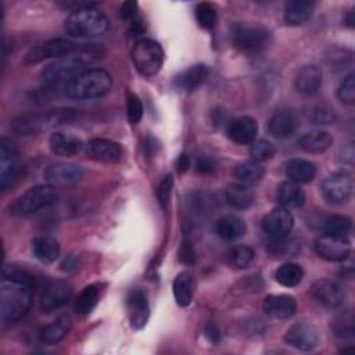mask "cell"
<instances>
[{"label":"cell","instance_id":"cell-1","mask_svg":"<svg viewBox=\"0 0 355 355\" xmlns=\"http://www.w3.org/2000/svg\"><path fill=\"white\" fill-rule=\"evenodd\" d=\"M33 277L21 269L4 268L0 286V320L3 324L24 318L32 305Z\"/></svg>","mask_w":355,"mask_h":355},{"label":"cell","instance_id":"cell-2","mask_svg":"<svg viewBox=\"0 0 355 355\" xmlns=\"http://www.w3.org/2000/svg\"><path fill=\"white\" fill-rule=\"evenodd\" d=\"M112 86L111 75L101 68H89L64 85V93L72 100H93L105 96Z\"/></svg>","mask_w":355,"mask_h":355},{"label":"cell","instance_id":"cell-3","mask_svg":"<svg viewBox=\"0 0 355 355\" xmlns=\"http://www.w3.org/2000/svg\"><path fill=\"white\" fill-rule=\"evenodd\" d=\"M94 55L96 54L87 49L72 51L44 65L40 75L47 83H58L62 80L68 82L78 73L89 69V65H92L96 58Z\"/></svg>","mask_w":355,"mask_h":355},{"label":"cell","instance_id":"cell-4","mask_svg":"<svg viewBox=\"0 0 355 355\" xmlns=\"http://www.w3.org/2000/svg\"><path fill=\"white\" fill-rule=\"evenodd\" d=\"M64 28L73 37L92 39L104 35L110 28V22L96 6H92L72 11L67 17Z\"/></svg>","mask_w":355,"mask_h":355},{"label":"cell","instance_id":"cell-5","mask_svg":"<svg viewBox=\"0 0 355 355\" xmlns=\"http://www.w3.org/2000/svg\"><path fill=\"white\" fill-rule=\"evenodd\" d=\"M73 118H75V112L73 110H69V108L24 114L12 121L11 129L19 136H31V135H37L43 130H47L55 125L68 122Z\"/></svg>","mask_w":355,"mask_h":355},{"label":"cell","instance_id":"cell-6","mask_svg":"<svg viewBox=\"0 0 355 355\" xmlns=\"http://www.w3.org/2000/svg\"><path fill=\"white\" fill-rule=\"evenodd\" d=\"M232 44L241 53L257 54L263 51L272 42L270 32L261 26L245 22H236L229 29Z\"/></svg>","mask_w":355,"mask_h":355},{"label":"cell","instance_id":"cell-7","mask_svg":"<svg viewBox=\"0 0 355 355\" xmlns=\"http://www.w3.org/2000/svg\"><path fill=\"white\" fill-rule=\"evenodd\" d=\"M57 200V193L50 184H37L22 193L10 207L15 216H28L39 209L49 207Z\"/></svg>","mask_w":355,"mask_h":355},{"label":"cell","instance_id":"cell-8","mask_svg":"<svg viewBox=\"0 0 355 355\" xmlns=\"http://www.w3.org/2000/svg\"><path fill=\"white\" fill-rule=\"evenodd\" d=\"M132 60L143 76L158 73L164 62V50L161 44L153 39H140L132 50Z\"/></svg>","mask_w":355,"mask_h":355},{"label":"cell","instance_id":"cell-9","mask_svg":"<svg viewBox=\"0 0 355 355\" xmlns=\"http://www.w3.org/2000/svg\"><path fill=\"white\" fill-rule=\"evenodd\" d=\"M354 190V180L347 171H338L327 178L320 184V193L329 204H343L349 200Z\"/></svg>","mask_w":355,"mask_h":355},{"label":"cell","instance_id":"cell-10","mask_svg":"<svg viewBox=\"0 0 355 355\" xmlns=\"http://www.w3.org/2000/svg\"><path fill=\"white\" fill-rule=\"evenodd\" d=\"M44 182L51 187H69L79 183L83 178V169L75 164L57 162L49 165L43 172Z\"/></svg>","mask_w":355,"mask_h":355},{"label":"cell","instance_id":"cell-11","mask_svg":"<svg viewBox=\"0 0 355 355\" xmlns=\"http://www.w3.org/2000/svg\"><path fill=\"white\" fill-rule=\"evenodd\" d=\"M284 341L297 349L311 351L319 343L318 327L306 320L297 322L287 329L284 334Z\"/></svg>","mask_w":355,"mask_h":355},{"label":"cell","instance_id":"cell-12","mask_svg":"<svg viewBox=\"0 0 355 355\" xmlns=\"http://www.w3.org/2000/svg\"><path fill=\"white\" fill-rule=\"evenodd\" d=\"M311 295L320 305L334 309L344 304L345 290L344 287L331 279H320L311 287Z\"/></svg>","mask_w":355,"mask_h":355},{"label":"cell","instance_id":"cell-13","mask_svg":"<svg viewBox=\"0 0 355 355\" xmlns=\"http://www.w3.org/2000/svg\"><path fill=\"white\" fill-rule=\"evenodd\" d=\"M126 313L135 330H140L146 326L150 318V304L146 290L133 288L129 291L126 297Z\"/></svg>","mask_w":355,"mask_h":355},{"label":"cell","instance_id":"cell-14","mask_svg":"<svg viewBox=\"0 0 355 355\" xmlns=\"http://www.w3.org/2000/svg\"><path fill=\"white\" fill-rule=\"evenodd\" d=\"M73 288L67 280H54L49 283L40 295V308L44 312H53L64 306L72 298Z\"/></svg>","mask_w":355,"mask_h":355},{"label":"cell","instance_id":"cell-15","mask_svg":"<svg viewBox=\"0 0 355 355\" xmlns=\"http://www.w3.org/2000/svg\"><path fill=\"white\" fill-rule=\"evenodd\" d=\"M83 151L87 158L104 164H116L122 158L121 146L108 139H92L85 144Z\"/></svg>","mask_w":355,"mask_h":355},{"label":"cell","instance_id":"cell-16","mask_svg":"<svg viewBox=\"0 0 355 355\" xmlns=\"http://www.w3.org/2000/svg\"><path fill=\"white\" fill-rule=\"evenodd\" d=\"M261 226L269 239L284 237L291 232L294 226V218L288 209L277 207L263 216Z\"/></svg>","mask_w":355,"mask_h":355},{"label":"cell","instance_id":"cell-17","mask_svg":"<svg viewBox=\"0 0 355 355\" xmlns=\"http://www.w3.org/2000/svg\"><path fill=\"white\" fill-rule=\"evenodd\" d=\"M315 251L320 258L326 261L340 262V261H345L349 257L351 244L347 239H338V237L323 234L316 239Z\"/></svg>","mask_w":355,"mask_h":355},{"label":"cell","instance_id":"cell-18","mask_svg":"<svg viewBox=\"0 0 355 355\" xmlns=\"http://www.w3.org/2000/svg\"><path fill=\"white\" fill-rule=\"evenodd\" d=\"M75 50L73 43H71L69 40L65 39H53L49 40L43 44L35 46L32 47L26 54H25V62L29 64H35V62H40L46 58H60L65 54H69Z\"/></svg>","mask_w":355,"mask_h":355},{"label":"cell","instance_id":"cell-19","mask_svg":"<svg viewBox=\"0 0 355 355\" xmlns=\"http://www.w3.org/2000/svg\"><path fill=\"white\" fill-rule=\"evenodd\" d=\"M263 311L275 319H288L297 312V301L288 294H270L263 300Z\"/></svg>","mask_w":355,"mask_h":355},{"label":"cell","instance_id":"cell-20","mask_svg":"<svg viewBox=\"0 0 355 355\" xmlns=\"http://www.w3.org/2000/svg\"><path fill=\"white\" fill-rule=\"evenodd\" d=\"M209 75V67L205 64H194L184 71L179 72L173 80L172 86L180 92H191L197 89Z\"/></svg>","mask_w":355,"mask_h":355},{"label":"cell","instance_id":"cell-21","mask_svg":"<svg viewBox=\"0 0 355 355\" xmlns=\"http://www.w3.org/2000/svg\"><path fill=\"white\" fill-rule=\"evenodd\" d=\"M226 132L229 139L236 144H251L252 141H255L258 125L257 121L251 116H240L230 121Z\"/></svg>","mask_w":355,"mask_h":355},{"label":"cell","instance_id":"cell-22","mask_svg":"<svg viewBox=\"0 0 355 355\" xmlns=\"http://www.w3.org/2000/svg\"><path fill=\"white\" fill-rule=\"evenodd\" d=\"M322 85V71L319 67L311 64L302 67L295 76V89L302 96H313L319 92Z\"/></svg>","mask_w":355,"mask_h":355},{"label":"cell","instance_id":"cell-23","mask_svg":"<svg viewBox=\"0 0 355 355\" xmlns=\"http://www.w3.org/2000/svg\"><path fill=\"white\" fill-rule=\"evenodd\" d=\"M49 146L51 151L57 155H64V157H72L80 153L85 147L83 141L72 135H67L62 132H54L51 133L49 139Z\"/></svg>","mask_w":355,"mask_h":355},{"label":"cell","instance_id":"cell-24","mask_svg":"<svg viewBox=\"0 0 355 355\" xmlns=\"http://www.w3.org/2000/svg\"><path fill=\"white\" fill-rule=\"evenodd\" d=\"M276 196H277V201H279L280 207H283L286 209L301 208L305 202L304 190L300 187L298 183L291 182V180L282 182L277 187Z\"/></svg>","mask_w":355,"mask_h":355},{"label":"cell","instance_id":"cell-25","mask_svg":"<svg viewBox=\"0 0 355 355\" xmlns=\"http://www.w3.org/2000/svg\"><path fill=\"white\" fill-rule=\"evenodd\" d=\"M266 251L275 259H291L300 254L301 244L297 239L288 236L269 239L266 244Z\"/></svg>","mask_w":355,"mask_h":355},{"label":"cell","instance_id":"cell-26","mask_svg":"<svg viewBox=\"0 0 355 355\" xmlns=\"http://www.w3.org/2000/svg\"><path fill=\"white\" fill-rule=\"evenodd\" d=\"M215 233L225 241H234L245 233V223L236 215H225L216 220Z\"/></svg>","mask_w":355,"mask_h":355},{"label":"cell","instance_id":"cell-27","mask_svg":"<svg viewBox=\"0 0 355 355\" xmlns=\"http://www.w3.org/2000/svg\"><path fill=\"white\" fill-rule=\"evenodd\" d=\"M225 197H226V202L232 208L239 211L248 209L255 202L254 191L247 184H243V183L230 184L225 191Z\"/></svg>","mask_w":355,"mask_h":355},{"label":"cell","instance_id":"cell-28","mask_svg":"<svg viewBox=\"0 0 355 355\" xmlns=\"http://www.w3.org/2000/svg\"><path fill=\"white\" fill-rule=\"evenodd\" d=\"M286 175L288 180L295 183H308L316 175V165L304 158H293L286 164Z\"/></svg>","mask_w":355,"mask_h":355},{"label":"cell","instance_id":"cell-29","mask_svg":"<svg viewBox=\"0 0 355 355\" xmlns=\"http://www.w3.org/2000/svg\"><path fill=\"white\" fill-rule=\"evenodd\" d=\"M315 4L308 0H291L284 7V22L291 26L306 22L313 11Z\"/></svg>","mask_w":355,"mask_h":355},{"label":"cell","instance_id":"cell-30","mask_svg":"<svg viewBox=\"0 0 355 355\" xmlns=\"http://www.w3.org/2000/svg\"><path fill=\"white\" fill-rule=\"evenodd\" d=\"M333 144V137L326 130H311L298 139V147L306 153L318 154Z\"/></svg>","mask_w":355,"mask_h":355},{"label":"cell","instance_id":"cell-31","mask_svg":"<svg viewBox=\"0 0 355 355\" xmlns=\"http://www.w3.org/2000/svg\"><path fill=\"white\" fill-rule=\"evenodd\" d=\"M32 252L40 262L51 263L60 255V244L54 237L37 236L32 240Z\"/></svg>","mask_w":355,"mask_h":355},{"label":"cell","instance_id":"cell-32","mask_svg":"<svg viewBox=\"0 0 355 355\" xmlns=\"http://www.w3.org/2000/svg\"><path fill=\"white\" fill-rule=\"evenodd\" d=\"M71 326H72V322L69 316H61L40 330L39 340L42 344L54 345L68 334V331L71 330Z\"/></svg>","mask_w":355,"mask_h":355},{"label":"cell","instance_id":"cell-33","mask_svg":"<svg viewBox=\"0 0 355 355\" xmlns=\"http://www.w3.org/2000/svg\"><path fill=\"white\" fill-rule=\"evenodd\" d=\"M268 129L273 136L284 139L295 132L297 121L293 116V114L287 111H277L269 118Z\"/></svg>","mask_w":355,"mask_h":355},{"label":"cell","instance_id":"cell-34","mask_svg":"<svg viewBox=\"0 0 355 355\" xmlns=\"http://www.w3.org/2000/svg\"><path fill=\"white\" fill-rule=\"evenodd\" d=\"M173 297L178 305L187 306L193 300L194 293V277L190 272H180L172 284Z\"/></svg>","mask_w":355,"mask_h":355},{"label":"cell","instance_id":"cell-35","mask_svg":"<svg viewBox=\"0 0 355 355\" xmlns=\"http://www.w3.org/2000/svg\"><path fill=\"white\" fill-rule=\"evenodd\" d=\"M98 300H100V286L98 284L86 286L75 300V306H73L75 312L82 316L89 315L97 305Z\"/></svg>","mask_w":355,"mask_h":355},{"label":"cell","instance_id":"cell-36","mask_svg":"<svg viewBox=\"0 0 355 355\" xmlns=\"http://www.w3.org/2000/svg\"><path fill=\"white\" fill-rule=\"evenodd\" d=\"M263 166L257 161H244L234 168L236 179L243 184H254L258 183L263 176Z\"/></svg>","mask_w":355,"mask_h":355},{"label":"cell","instance_id":"cell-37","mask_svg":"<svg viewBox=\"0 0 355 355\" xmlns=\"http://www.w3.org/2000/svg\"><path fill=\"white\" fill-rule=\"evenodd\" d=\"M302 277H304V270L301 265L294 262H286L280 265L275 273L276 282L284 287H294L300 284Z\"/></svg>","mask_w":355,"mask_h":355},{"label":"cell","instance_id":"cell-38","mask_svg":"<svg viewBox=\"0 0 355 355\" xmlns=\"http://www.w3.org/2000/svg\"><path fill=\"white\" fill-rule=\"evenodd\" d=\"M351 229H352L351 219L343 215H331L323 223L324 234L331 237L347 239V236L351 233Z\"/></svg>","mask_w":355,"mask_h":355},{"label":"cell","instance_id":"cell-39","mask_svg":"<svg viewBox=\"0 0 355 355\" xmlns=\"http://www.w3.org/2000/svg\"><path fill=\"white\" fill-rule=\"evenodd\" d=\"M19 165L14 159H0V190L6 191L18 179Z\"/></svg>","mask_w":355,"mask_h":355},{"label":"cell","instance_id":"cell-40","mask_svg":"<svg viewBox=\"0 0 355 355\" xmlns=\"http://www.w3.org/2000/svg\"><path fill=\"white\" fill-rule=\"evenodd\" d=\"M196 19L200 26L204 29H212L216 25L218 21V14L216 10L212 4L209 3H200L196 6Z\"/></svg>","mask_w":355,"mask_h":355},{"label":"cell","instance_id":"cell-41","mask_svg":"<svg viewBox=\"0 0 355 355\" xmlns=\"http://www.w3.org/2000/svg\"><path fill=\"white\" fill-rule=\"evenodd\" d=\"M252 259H254V251L247 245H237L229 252V262L232 266L237 269L247 268Z\"/></svg>","mask_w":355,"mask_h":355},{"label":"cell","instance_id":"cell-42","mask_svg":"<svg viewBox=\"0 0 355 355\" xmlns=\"http://www.w3.org/2000/svg\"><path fill=\"white\" fill-rule=\"evenodd\" d=\"M250 153H251V157L254 161L262 162V161L270 159L275 155L276 148L270 141H268L265 139H259L257 141H252Z\"/></svg>","mask_w":355,"mask_h":355},{"label":"cell","instance_id":"cell-43","mask_svg":"<svg viewBox=\"0 0 355 355\" xmlns=\"http://www.w3.org/2000/svg\"><path fill=\"white\" fill-rule=\"evenodd\" d=\"M333 329L334 333L341 337V338H352L355 333L354 327V318L351 313L348 315H340L334 322H333Z\"/></svg>","mask_w":355,"mask_h":355},{"label":"cell","instance_id":"cell-44","mask_svg":"<svg viewBox=\"0 0 355 355\" xmlns=\"http://www.w3.org/2000/svg\"><path fill=\"white\" fill-rule=\"evenodd\" d=\"M337 97L340 98V101L352 105L355 103V79H354V73H349L338 86L337 90Z\"/></svg>","mask_w":355,"mask_h":355},{"label":"cell","instance_id":"cell-45","mask_svg":"<svg viewBox=\"0 0 355 355\" xmlns=\"http://www.w3.org/2000/svg\"><path fill=\"white\" fill-rule=\"evenodd\" d=\"M126 114L132 125L137 123L143 116V104L135 93H128L126 97Z\"/></svg>","mask_w":355,"mask_h":355},{"label":"cell","instance_id":"cell-46","mask_svg":"<svg viewBox=\"0 0 355 355\" xmlns=\"http://www.w3.org/2000/svg\"><path fill=\"white\" fill-rule=\"evenodd\" d=\"M172 187H173V178H172V175L164 176V179L161 180V183L158 186V190H157V197H158V201H159L162 208H165L168 201H169V197H171V193H172Z\"/></svg>","mask_w":355,"mask_h":355},{"label":"cell","instance_id":"cell-47","mask_svg":"<svg viewBox=\"0 0 355 355\" xmlns=\"http://www.w3.org/2000/svg\"><path fill=\"white\" fill-rule=\"evenodd\" d=\"M121 17L128 24H132L133 21L139 19V11H137V3L135 1H125L121 7Z\"/></svg>","mask_w":355,"mask_h":355},{"label":"cell","instance_id":"cell-48","mask_svg":"<svg viewBox=\"0 0 355 355\" xmlns=\"http://www.w3.org/2000/svg\"><path fill=\"white\" fill-rule=\"evenodd\" d=\"M17 157V147L15 144L7 139H0V159H14Z\"/></svg>","mask_w":355,"mask_h":355},{"label":"cell","instance_id":"cell-49","mask_svg":"<svg viewBox=\"0 0 355 355\" xmlns=\"http://www.w3.org/2000/svg\"><path fill=\"white\" fill-rule=\"evenodd\" d=\"M309 118L313 121V123H329L331 121L333 115L329 108L315 107V108H312Z\"/></svg>","mask_w":355,"mask_h":355},{"label":"cell","instance_id":"cell-50","mask_svg":"<svg viewBox=\"0 0 355 355\" xmlns=\"http://www.w3.org/2000/svg\"><path fill=\"white\" fill-rule=\"evenodd\" d=\"M196 171L200 172V173H204V175H208V173H212L216 168V164L212 158H208V157H200L196 159Z\"/></svg>","mask_w":355,"mask_h":355},{"label":"cell","instance_id":"cell-51","mask_svg":"<svg viewBox=\"0 0 355 355\" xmlns=\"http://www.w3.org/2000/svg\"><path fill=\"white\" fill-rule=\"evenodd\" d=\"M179 258L184 263H193L194 262L196 254H194V250H193L190 243H187V241L182 243V247L179 250Z\"/></svg>","mask_w":355,"mask_h":355},{"label":"cell","instance_id":"cell-52","mask_svg":"<svg viewBox=\"0 0 355 355\" xmlns=\"http://www.w3.org/2000/svg\"><path fill=\"white\" fill-rule=\"evenodd\" d=\"M204 333H205L207 338H208L211 343H215V344H216V343L220 340V330H219V327H218L214 322L207 323Z\"/></svg>","mask_w":355,"mask_h":355},{"label":"cell","instance_id":"cell-53","mask_svg":"<svg viewBox=\"0 0 355 355\" xmlns=\"http://www.w3.org/2000/svg\"><path fill=\"white\" fill-rule=\"evenodd\" d=\"M212 121L216 126H226L230 123V121L227 119V114L223 111V110H218V111H214V116H212Z\"/></svg>","mask_w":355,"mask_h":355},{"label":"cell","instance_id":"cell-54","mask_svg":"<svg viewBox=\"0 0 355 355\" xmlns=\"http://www.w3.org/2000/svg\"><path fill=\"white\" fill-rule=\"evenodd\" d=\"M79 266H78V259L73 258V257H68L62 261L61 263V269L65 270V272H72V270H76Z\"/></svg>","mask_w":355,"mask_h":355},{"label":"cell","instance_id":"cell-55","mask_svg":"<svg viewBox=\"0 0 355 355\" xmlns=\"http://www.w3.org/2000/svg\"><path fill=\"white\" fill-rule=\"evenodd\" d=\"M176 168L179 172H186L189 168H190V159L186 154H182L179 158H178V162H176Z\"/></svg>","mask_w":355,"mask_h":355},{"label":"cell","instance_id":"cell-56","mask_svg":"<svg viewBox=\"0 0 355 355\" xmlns=\"http://www.w3.org/2000/svg\"><path fill=\"white\" fill-rule=\"evenodd\" d=\"M344 22H345V25H347L348 28H354V25H355V14H354V10L348 11V14H347L345 18H344Z\"/></svg>","mask_w":355,"mask_h":355}]
</instances>
